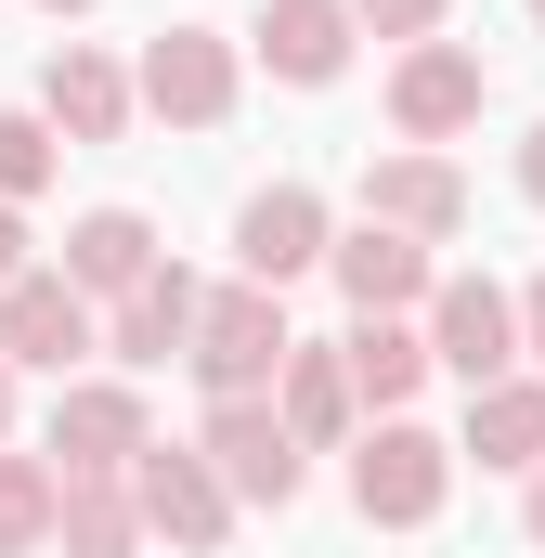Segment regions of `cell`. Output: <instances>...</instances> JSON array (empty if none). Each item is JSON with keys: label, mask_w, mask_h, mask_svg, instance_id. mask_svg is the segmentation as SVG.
Instances as JSON below:
<instances>
[{"label": "cell", "mask_w": 545, "mask_h": 558, "mask_svg": "<svg viewBox=\"0 0 545 558\" xmlns=\"http://www.w3.org/2000/svg\"><path fill=\"white\" fill-rule=\"evenodd\" d=\"M415 338H428V377H468V390L520 377V299L494 274H441L415 299Z\"/></svg>", "instance_id": "1"}, {"label": "cell", "mask_w": 545, "mask_h": 558, "mask_svg": "<svg viewBox=\"0 0 545 558\" xmlns=\"http://www.w3.org/2000/svg\"><path fill=\"white\" fill-rule=\"evenodd\" d=\"M441 494H455V441H441V428H415V416H377V428H364V454H351V507H364L377 533H428Z\"/></svg>", "instance_id": "2"}, {"label": "cell", "mask_w": 545, "mask_h": 558, "mask_svg": "<svg viewBox=\"0 0 545 558\" xmlns=\"http://www.w3.org/2000/svg\"><path fill=\"white\" fill-rule=\"evenodd\" d=\"M182 364H195V390H208V403L272 390V364H286V299H272V286H208V299H195Z\"/></svg>", "instance_id": "3"}, {"label": "cell", "mask_w": 545, "mask_h": 558, "mask_svg": "<svg viewBox=\"0 0 545 558\" xmlns=\"http://www.w3.org/2000/svg\"><path fill=\"white\" fill-rule=\"evenodd\" d=\"M234 92H247V65H234V39L221 26H156L131 65V105H156L169 131H221L234 118Z\"/></svg>", "instance_id": "4"}, {"label": "cell", "mask_w": 545, "mask_h": 558, "mask_svg": "<svg viewBox=\"0 0 545 558\" xmlns=\"http://www.w3.org/2000/svg\"><path fill=\"white\" fill-rule=\"evenodd\" d=\"M131 507H143V533H169L182 558H221V533H234V494H221V468L195 441H143L131 454Z\"/></svg>", "instance_id": "5"}, {"label": "cell", "mask_w": 545, "mask_h": 558, "mask_svg": "<svg viewBox=\"0 0 545 558\" xmlns=\"http://www.w3.org/2000/svg\"><path fill=\"white\" fill-rule=\"evenodd\" d=\"M481 105H494V65H481L468 39H403V65H390V131L403 143L481 131Z\"/></svg>", "instance_id": "6"}, {"label": "cell", "mask_w": 545, "mask_h": 558, "mask_svg": "<svg viewBox=\"0 0 545 558\" xmlns=\"http://www.w3.org/2000/svg\"><path fill=\"white\" fill-rule=\"evenodd\" d=\"M195 454L221 468V494L234 507H299V481H312V454L272 428L261 390H234V403H208V428H195Z\"/></svg>", "instance_id": "7"}, {"label": "cell", "mask_w": 545, "mask_h": 558, "mask_svg": "<svg viewBox=\"0 0 545 558\" xmlns=\"http://www.w3.org/2000/svg\"><path fill=\"white\" fill-rule=\"evenodd\" d=\"M78 351H105V312L65 274H13L0 286V364L13 377H78Z\"/></svg>", "instance_id": "8"}, {"label": "cell", "mask_w": 545, "mask_h": 558, "mask_svg": "<svg viewBox=\"0 0 545 558\" xmlns=\"http://www.w3.org/2000/svg\"><path fill=\"white\" fill-rule=\"evenodd\" d=\"M143 441H156V428H143L131 377H65V390H52V481H118Z\"/></svg>", "instance_id": "9"}, {"label": "cell", "mask_w": 545, "mask_h": 558, "mask_svg": "<svg viewBox=\"0 0 545 558\" xmlns=\"http://www.w3.org/2000/svg\"><path fill=\"white\" fill-rule=\"evenodd\" d=\"M325 234H338V221H325L312 182H261V195L234 208V260H247V286H272V299L299 274H325Z\"/></svg>", "instance_id": "10"}, {"label": "cell", "mask_w": 545, "mask_h": 558, "mask_svg": "<svg viewBox=\"0 0 545 558\" xmlns=\"http://www.w3.org/2000/svg\"><path fill=\"white\" fill-rule=\"evenodd\" d=\"M364 221H390V234H415V247L468 234V169H455V156H428V143L377 156V169H364Z\"/></svg>", "instance_id": "11"}, {"label": "cell", "mask_w": 545, "mask_h": 558, "mask_svg": "<svg viewBox=\"0 0 545 558\" xmlns=\"http://www.w3.org/2000/svg\"><path fill=\"white\" fill-rule=\"evenodd\" d=\"M39 131L52 143H118L131 131V65L92 52V39H65V52L39 65Z\"/></svg>", "instance_id": "12"}, {"label": "cell", "mask_w": 545, "mask_h": 558, "mask_svg": "<svg viewBox=\"0 0 545 558\" xmlns=\"http://www.w3.org/2000/svg\"><path fill=\"white\" fill-rule=\"evenodd\" d=\"M261 403H272V428H286L299 454H338V441L364 428V403H351V364H338V351H312V338H286V364H272Z\"/></svg>", "instance_id": "13"}, {"label": "cell", "mask_w": 545, "mask_h": 558, "mask_svg": "<svg viewBox=\"0 0 545 558\" xmlns=\"http://www.w3.org/2000/svg\"><path fill=\"white\" fill-rule=\"evenodd\" d=\"M325 274H338V299H351V312H415V299H428V247H415V234H390V221H351V234H325Z\"/></svg>", "instance_id": "14"}, {"label": "cell", "mask_w": 545, "mask_h": 558, "mask_svg": "<svg viewBox=\"0 0 545 558\" xmlns=\"http://www.w3.org/2000/svg\"><path fill=\"white\" fill-rule=\"evenodd\" d=\"M195 299H208V286L182 274V260H156V274L131 286V299H105V351H118V364H182V338H195Z\"/></svg>", "instance_id": "15"}, {"label": "cell", "mask_w": 545, "mask_h": 558, "mask_svg": "<svg viewBox=\"0 0 545 558\" xmlns=\"http://www.w3.org/2000/svg\"><path fill=\"white\" fill-rule=\"evenodd\" d=\"M261 65L286 78V92H325L338 65H351V0H261Z\"/></svg>", "instance_id": "16"}, {"label": "cell", "mask_w": 545, "mask_h": 558, "mask_svg": "<svg viewBox=\"0 0 545 558\" xmlns=\"http://www.w3.org/2000/svg\"><path fill=\"white\" fill-rule=\"evenodd\" d=\"M338 364H351V403H364V416H403L415 390H428V338H415V312H351Z\"/></svg>", "instance_id": "17"}, {"label": "cell", "mask_w": 545, "mask_h": 558, "mask_svg": "<svg viewBox=\"0 0 545 558\" xmlns=\"http://www.w3.org/2000/svg\"><path fill=\"white\" fill-rule=\"evenodd\" d=\"M52 274L78 286L92 312H105V299H131V286L156 274V221H143V208H92V221H65V260H52Z\"/></svg>", "instance_id": "18"}, {"label": "cell", "mask_w": 545, "mask_h": 558, "mask_svg": "<svg viewBox=\"0 0 545 558\" xmlns=\"http://www.w3.org/2000/svg\"><path fill=\"white\" fill-rule=\"evenodd\" d=\"M52 546H65V558H143L131 468H118V481H52Z\"/></svg>", "instance_id": "19"}, {"label": "cell", "mask_w": 545, "mask_h": 558, "mask_svg": "<svg viewBox=\"0 0 545 558\" xmlns=\"http://www.w3.org/2000/svg\"><path fill=\"white\" fill-rule=\"evenodd\" d=\"M455 454H481V468H545V377L468 390V441H455Z\"/></svg>", "instance_id": "20"}, {"label": "cell", "mask_w": 545, "mask_h": 558, "mask_svg": "<svg viewBox=\"0 0 545 558\" xmlns=\"http://www.w3.org/2000/svg\"><path fill=\"white\" fill-rule=\"evenodd\" d=\"M39 546H52V454L0 441V558H39Z\"/></svg>", "instance_id": "21"}, {"label": "cell", "mask_w": 545, "mask_h": 558, "mask_svg": "<svg viewBox=\"0 0 545 558\" xmlns=\"http://www.w3.org/2000/svg\"><path fill=\"white\" fill-rule=\"evenodd\" d=\"M52 156H65V143L39 131V105H13V118H0V208H26V195L52 182Z\"/></svg>", "instance_id": "22"}, {"label": "cell", "mask_w": 545, "mask_h": 558, "mask_svg": "<svg viewBox=\"0 0 545 558\" xmlns=\"http://www.w3.org/2000/svg\"><path fill=\"white\" fill-rule=\"evenodd\" d=\"M351 26H377V39H441V0H351Z\"/></svg>", "instance_id": "23"}, {"label": "cell", "mask_w": 545, "mask_h": 558, "mask_svg": "<svg viewBox=\"0 0 545 558\" xmlns=\"http://www.w3.org/2000/svg\"><path fill=\"white\" fill-rule=\"evenodd\" d=\"M520 351H533V377H545V274L520 286Z\"/></svg>", "instance_id": "24"}, {"label": "cell", "mask_w": 545, "mask_h": 558, "mask_svg": "<svg viewBox=\"0 0 545 558\" xmlns=\"http://www.w3.org/2000/svg\"><path fill=\"white\" fill-rule=\"evenodd\" d=\"M26 274V208H0V286Z\"/></svg>", "instance_id": "25"}, {"label": "cell", "mask_w": 545, "mask_h": 558, "mask_svg": "<svg viewBox=\"0 0 545 558\" xmlns=\"http://www.w3.org/2000/svg\"><path fill=\"white\" fill-rule=\"evenodd\" d=\"M520 195L545 208V118H533V143H520Z\"/></svg>", "instance_id": "26"}, {"label": "cell", "mask_w": 545, "mask_h": 558, "mask_svg": "<svg viewBox=\"0 0 545 558\" xmlns=\"http://www.w3.org/2000/svg\"><path fill=\"white\" fill-rule=\"evenodd\" d=\"M520 481H533V494H520V533L545 546V468H520Z\"/></svg>", "instance_id": "27"}, {"label": "cell", "mask_w": 545, "mask_h": 558, "mask_svg": "<svg viewBox=\"0 0 545 558\" xmlns=\"http://www.w3.org/2000/svg\"><path fill=\"white\" fill-rule=\"evenodd\" d=\"M0 441H13V364H0Z\"/></svg>", "instance_id": "28"}, {"label": "cell", "mask_w": 545, "mask_h": 558, "mask_svg": "<svg viewBox=\"0 0 545 558\" xmlns=\"http://www.w3.org/2000/svg\"><path fill=\"white\" fill-rule=\"evenodd\" d=\"M39 13H92V0H39Z\"/></svg>", "instance_id": "29"}, {"label": "cell", "mask_w": 545, "mask_h": 558, "mask_svg": "<svg viewBox=\"0 0 545 558\" xmlns=\"http://www.w3.org/2000/svg\"><path fill=\"white\" fill-rule=\"evenodd\" d=\"M533 39H545V0H533Z\"/></svg>", "instance_id": "30"}]
</instances>
